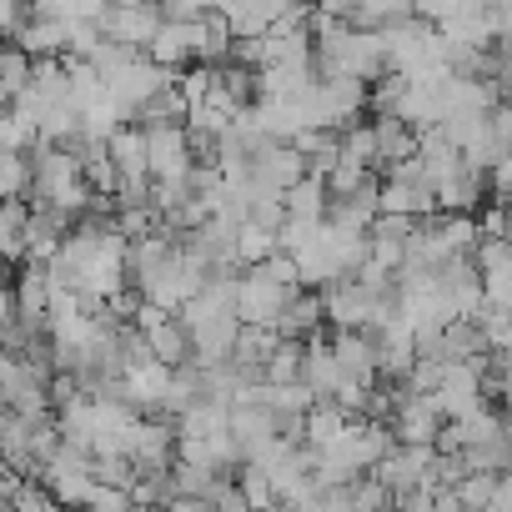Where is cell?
Here are the masks:
<instances>
[{"label": "cell", "instance_id": "1", "mask_svg": "<svg viewBox=\"0 0 512 512\" xmlns=\"http://www.w3.org/2000/svg\"><path fill=\"white\" fill-rule=\"evenodd\" d=\"M292 292H297V287L272 282L262 267H236V277H231V312H236V322L272 327V322H277V312L287 307V297H292Z\"/></svg>", "mask_w": 512, "mask_h": 512}, {"label": "cell", "instance_id": "2", "mask_svg": "<svg viewBox=\"0 0 512 512\" xmlns=\"http://www.w3.org/2000/svg\"><path fill=\"white\" fill-rule=\"evenodd\" d=\"M141 141H146V176L151 181H181L191 171V136L181 121L141 126Z\"/></svg>", "mask_w": 512, "mask_h": 512}, {"label": "cell", "instance_id": "3", "mask_svg": "<svg viewBox=\"0 0 512 512\" xmlns=\"http://www.w3.org/2000/svg\"><path fill=\"white\" fill-rule=\"evenodd\" d=\"M171 81H176V71H166V66H156L146 51H136L121 71L106 76V96H111V101L126 111V121H131V111H136L151 91H161V86H171Z\"/></svg>", "mask_w": 512, "mask_h": 512}, {"label": "cell", "instance_id": "4", "mask_svg": "<svg viewBox=\"0 0 512 512\" xmlns=\"http://www.w3.org/2000/svg\"><path fill=\"white\" fill-rule=\"evenodd\" d=\"M41 482L51 487L56 502H86L91 492V452H81L76 442H56V452L41 462Z\"/></svg>", "mask_w": 512, "mask_h": 512}, {"label": "cell", "instance_id": "5", "mask_svg": "<svg viewBox=\"0 0 512 512\" xmlns=\"http://www.w3.org/2000/svg\"><path fill=\"white\" fill-rule=\"evenodd\" d=\"M387 427L397 442H432L437 427H442V412L432 407L427 392H412L397 382V397H392V412H387Z\"/></svg>", "mask_w": 512, "mask_h": 512}, {"label": "cell", "instance_id": "6", "mask_svg": "<svg viewBox=\"0 0 512 512\" xmlns=\"http://www.w3.org/2000/svg\"><path fill=\"white\" fill-rule=\"evenodd\" d=\"M96 26H101L106 41H121V46L146 51L151 31L161 26V6H156V0H136V6H101Z\"/></svg>", "mask_w": 512, "mask_h": 512}, {"label": "cell", "instance_id": "7", "mask_svg": "<svg viewBox=\"0 0 512 512\" xmlns=\"http://www.w3.org/2000/svg\"><path fill=\"white\" fill-rule=\"evenodd\" d=\"M146 56H151L156 66H166V71L191 66V61H196V26H191V21L161 16V26H156L151 41H146Z\"/></svg>", "mask_w": 512, "mask_h": 512}, {"label": "cell", "instance_id": "8", "mask_svg": "<svg viewBox=\"0 0 512 512\" xmlns=\"http://www.w3.org/2000/svg\"><path fill=\"white\" fill-rule=\"evenodd\" d=\"M327 347H332V357H337L342 377H352V382H377V362H372V332H367V327H332Z\"/></svg>", "mask_w": 512, "mask_h": 512}, {"label": "cell", "instance_id": "9", "mask_svg": "<svg viewBox=\"0 0 512 512\" xmlns=\"http://www.w3.org/2000/svg\"><path fill=\"white\" fill-rule=\"evenodd\" d=\"M101 146H106V156L116 166V181H146V141H141L136 121H121Z\"/></svg>", "mask_w": 512, "mask_h": 512}, {"label": "cell", "instance_id": "10", "mask_svg": "<svg viewBox=\"0 0 512 512\" xmlns=\"http://www.w3.org/2000/svg\"><path fill=\"white\" fill-rule=\"evenodd\" d=\"M372 141H377V171H387L392 161H402V156L417 151V131L402 116H392V111H377L372 116Z\"/></svg>", "mask_w": 512, "mask_h": 512}, {"label": "cell", "instance_id": "11", "mask_svg": "<svg viewBox=\"0 0 512 512\" xmlns=\"http://www.w3.org/2000/svg\"><path fill=\"white\" fill-rule=\"evenodd\" d=\"M272 327L282 337H312V332H322V297H317V287H297L287 297V307L277 312Z\"/></svg>", "mask_w": 512, "mask_h": 512}, {"label": "cell", "instance_id": "12", "mask_svg": "<svg viewBox=\"0 0 512 512\" xmlns=\"http://www.w3.org/2000/svg\"><path fill=\"white\" fill-rule=\"evenodd\" d=\"M11 46H21L31 61H36V56H66V21L26 16V21H21V31L11 36Z\"/></svg>", "mask_w": 512, "mask_h": 512}, {"label": "cell", "instance_id": "13", "mask_svg": "<svg viewBox=\"0 0 512 512\" xmlns=\"http://www.w3.org/2000/svg\"><path fill=\"white\" fill-rule=\"evenodd\" d=\"M146 342H151V357H156V362H166V367L191 362V337H186V327H181V317H176V312L156 317V322L146 327Z\"/></svg>", "mask_w": 512, "mask_h": 512}, {"label": "cell", "instance_id": "14", "mask_svg": "<svg viewBox=\"0 0 512 512\" xmlns=\"http://www.w3.org/2000/svg\"><path fill=\"white\" fill-rule=\"evenodd\" d=\"M282 211L287 216H327V181L302 171L297 181L282 186Z\"/></svg>", "mask_w": 512, "mask_h": 512}, {"label": "cell", "instance_id": "15", "mask_svg": "<svg viewBox=\"0 0 512 512\" xmlns=\"http://www.w3.org/2000/svg\"><path fill=\"white\" fill-rule=\"evenodd\" d=\"M267 251H277V231L272 226H256V221H236V241H231V256L236 267H256Z\"/></svg>", "mask_w": 512, "mask_h": 512}, {"label": "cell", "instance_id": "16", "mask_svg": "<svg viewBox=\"0 0 512 512\" xmlns=\"http://www.w3.org/2000/svg\"><path fill=\"white\" fill-rule=\"evenodd\" d=\"M462 462L477 467V472H507L512 467V437L507 432H492L482 442H467L462 447Z\"/></svg>", "mask_w": 512, "mask_h": 512}, {"label": "cell", "instance_id": "17", "mask_svg": "<svg viewBox=\"0 0 512 512\" xmlns=\"http://www.w3.org/2000/svg\"><path fill=\"white\" fill-rule=\"evenodd\" d=\"M0 256L21 262L26 256V201H0Z\"/></svg>", "mask_w": 512, "mask_h": 512}, {"label": "cell", "instance_id": "18", "mask_svg": "<svg viewBox=\"0 0 512 512\" xmlns=\"http://www.w3.org/2000/svg\"><path fill=\"white\" fill-rule=\"evenodd\" d=\"M26 201L31 196V156L0 146V201Z\"/></svg>", "mask_w": 512, "mask_h": 512}, {"label": "cell", "instance_id": "19", "mask_svg": "<svg viewBox=\"0 0 512 512\" xmlns=\"http://www.w3.org/2000/svg\"><path fill=\"white\" fill-rule=\"evenodd\" d=\"M26 81H31V56L21 46H0V106H6Z\"/></svg>", "mask_w": 512, "mask_h": 512}, {"label": "cell", "instance_id": "20", "mask_svg": "<svg viewBox=\"0 0 512 512\" xmlns=\"http://www.w3.org/2000/svg\"><path fill=\"white\" fill-rule=\"evenodd\" d=\"M236 487H241L246 507H272V502H277V497H272V482H267V472L256 467V462H241V467H236Z\"/></svg>", "mask_w": 512, "mask_h": 512}, {"label": "cell", "instance_id": "21", "mask_svg": "<svg viewBox=\"0 0 512 512\" xmlns=\"http://www.w3.org/2000/svg\"><path fill=\"white\" fill-rule=\"evenodd\" d=\"M0 146H6V151H31L36 146V131L11 106H0Z\"/></svg>", "mask_w": 512, "mask_h": 512}, {"label": "cell", "instance_id": "22", "mask_svg": "<svg viewBox=\"0 0 512 512\" xmlns=\"http://www.w3.org/2000/svg\"><path fill=\"white\" fill-rule=\"evenodd\" d=\"M256 267H262L272 282H282V287H302V277H297V262H292V251H282V246H277V251H267Z\"/></svg>", "mask_w": 512, "mask_h": 512}, {"label": "cell", "instance_id": "23", "mask_svg": "<svg viewBox=\"0 0 512 512\" xmlns=\"http://www.w3.org/2000/svg\"><path fill=\"white\" fill-rule=\"evenodd\" d=\"M161 6V16H171V21H196L201 11H206V0H156Z\"/></svg>", "mask_w": 512, "mask_h": 512}]
</instances>
